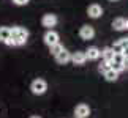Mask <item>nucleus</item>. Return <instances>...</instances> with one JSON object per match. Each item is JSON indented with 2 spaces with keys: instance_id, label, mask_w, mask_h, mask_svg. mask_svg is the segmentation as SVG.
Returning a JSON list of instances; mask_svg holds the SVG:
<instances>
[{
  "instance_id": "nucleus-3",
  "label": "nucleus",
  "mask_w": 128,
  "mask_h": 118,
  "mask_svg": "<svg viewBox=\"0 0 128 118\" xmlns=\"http://www.w3.org/2000/svg\"><path fill=\"white\" fill-rule=\"evenodd\" d=\"M43 41L46 46H54V44H58L60 43V36H58V33L56 30H48L46 33H44V36H43Z\"/></svg>"
},
{
  "instance_id": "nucleus-11",
  "label": "nucleus",
  "mask_w": 128,
  "mask_h": 118,
  "mask_svg": "<svg viewBox=\"0 0 128 118\" xmlns=\"http://www.w3.org/2000/svg\"><path fill=\"white\" fill-rule=\"evenodd\" d=\"M112 28H114L116 32H124V30H126V19H124V17H116L114 21H112Z\"/></svg>"
},
{
  "instance_id": "nucleus-2",
  "label": "nucleus",
  "mask_w": 128,
  "mask_h": 118,
  "mask_svg": "<svg viewBox=\"0 0 128 118\" xmlns=\"http://www.w3.org/2000/svg\"><path fill=\"white\" fill-rule=\"evenodd\" d=\"M30 90H32V93H33V95H36V96H41V95H44V93L48 91V82L44 80V79L38 77V79H35V80L32 82V85H30Z\"/></svg>"
},
{
  "instance_id": "nucleus-16",
  "label": "nucleus",
  "mask_w": 128,
  "mask_h": 118,
  "mask_svg": "<svg viewBox=\"0 0 128 118\" xmlns=\"http://www.w3.org/2000/svg\"><path fill=\"white\" fill-rule=\"evenodd\" d=\"M111 69H112V71H116L117 74H120V72H122V71H125L126 68H125L124 63H116V61H112V63H111Z\"/></svg>"
},
{
  "instance_id": "nucleus-4",
  "label": "nucleus",
  "mask_w": 128,
  "mask_h": 118,
  "mask_svg": "<svg viewBox=\"0 0 128 118\" xmlns=\"http://www.w3.org/2000/svg\"><path fill=\"white\" fill-rule=\"evenodd\" d=\"M57 22H58V17L56 16V14H51V13L44 14V16L41 17V25L46 27L48 30H52V27H56Z\"/></svg>"
},
{
  "instance_id": "nucleus-18",
  "label": "nucleus",
  "mask_w": 128,
  "mask_h": 118,
  "mask_svg": "<svg viewBox=\"0 0 128 118\" xmlns=\"http://www.w3.org/2000/svg\"><path fill=\"white\" fill-rule=\"evenodd\" d=\"M98 69H100V72H103L104 74L106 71H109L111 69V63H108V61H103L100 66H98Z\"/></svg>"
},
{
  "instance_id": "nucleus-21",
  "label": "nucleus",
  "mask_w": 128,
  "mask_h": 118,
  "mask_svg": "<svg viewBox=\"0 0 128 118\" xmlns=\"http://www.w3.org/2000/svg\"><path fill=\"white\" fill-rule=\"evenodd\" d=\"M126 30H128V19H126Z\"/></svg>"
},
{
  "instance_id": "nucleus-23",
  "label": "nucleus",
  "mask_w": 128,
  "mask_h": 118,
  "mask_svg": "<svg viewBox=\"0 0 128 118\" xmlns=\"http://www.w3.org/2000/svg\"><path fill=\"white\" fill-rule=\"evenodd\" d=\"M126 69H128V66H126Z\"/></svg>"
},
{
  "instance_id": "nucleus-10",
  "label": "nucleus",
  "mask_w": 128,
  "mask_h": 118,
  "mask_svg": "<svg viewBox=\"0 0 128 118\" xmlns=\"http://www.w3.org/2000/svg\"><path fill=\"white\" fill-rule=\"evenodd\" d=\"M86 57H87V60H98V58L101 57V51L98 47L92 46L86 51Z\"/></svg>"
},
{
  "instance_id": "nucleus-12",
  "label": "nucleus",
  "mask_w": 128,
  "mask_h": 118,
  "mask_svg": "<svg viewBox=\"0 0 128 118\" xmlns=\"http://www.w3.org/2000/svg\"><path fill=\"white\" fill-rule=\"evenodd\" d=\"M114 51H112V47H104L101 51V57H103V61H108V63H112L114 60Z\"/></svg>"
},
{
  "instance_id": "nucleus-19",
  "label": "nucleus",
  "mask_w": 128,
  "mask_h": 118,
  "mask_svg": "<svg viewBox=\"0 0 128 118\" xmlns=\"http://www.w3.org/2000/svg\"><path fill=\"white\" fill-rule=\"evenodd\" d=\"M30 0H13L14 5H18V6H24V5H27Z\"/></svg>"
},
{
  "instance_id": "nucleus-7",
  "label": "nucleus",
  "mask_w": 128,
  "mask_h": 118,
  "mask_svg": "<svg viewBox=\"0 0 128 118\" xmlns=\"http://www.w3.org/2000/svg\"><path fill=\"white\" fill-rule=\"evenodd\" d=\"M79 36L82 39H93V36H95V28L92 25H82L79 28Z\"/></svg>"
},
{
  "instance_id": "nucleus-20",
  "label": "nucleus",
  "mask_w": 128,
  "mask_h": 118,
  "mask_svg": "<svg viewBox=\"0 0 128 118\" xmlns=\"http://www.w3.org/2000/svg\"><path fill=\"white\" fill-rule=\"evenodd\" d=\"M30 118H41V117H38V115H33V117H30Z\"/></svg>"
},
{
  "instance_id": "nucleus-22",
  "label": "nucleus",
  "mask_w": 128,
  "mask_h": 118,
  "mask_svg": "<svg viewBox=\"0 0 128 118\" xmlns=\"http://www.w3.org/2000/svg\"><path fill=\"white\" fill-rule=\"evenodd\" d=\"M109 2H117V0H109Z\"/></svg>"
},
{
  "instance_id": "nucleus-1",
  "label": "nucleus",
  "mask_w": 128,
  "mask_h": 118,
  "mask_svg": "<svg viewBox=\"0 0 128 118\" xmlns=\"http://www.w3.org/2000/svg\"><path fill=\"white\" fill-rule=\"evenodd\" d=\"M27 38H28V30L26 27H13L11 28V36L5 44L6 46H24L27 43Z\"/></svg>"
},
{
  "instance_id": "nucleus-8",
  "label": "nucleus",
  "mask_w": 128,
  "mask_h": 118,
  "mask_svg": "<svg viewBox=\"0 0 128 118\" xmlns=\"http://www.w3.org/2000/svg\"><path fill=\"white\" fill-rule=\"evenodd\" d=\"M54 58H56V61L58 65H66V63L71 61V52H68L66 49H63V51L58 54V55H56Z\"/></svg>"
},
{
  "instance_id": "nucleus-15",
  "label": "nucleus",
  "mask_w": 128,
  "mask_h": 118,
  "mask_svg": "<svg viewBox=\"0 0 128 118\" xmlns=\"http://www.w3.org/2000/svg\"><path fill=\"white\" fill-rule=\"evenodd\" d=\"M103 76H104V79H106L108 82H116L117 79H119V74H117L116 71H112V69L106 71V72H104V74H103Z\"/></svg>"
},
{
  "instance_id": "nucleus-17",
  "label": "nucleus",
  "mask_w": 128,
  "mask_h": 118,
  "mask_svg": "<svg viewBox=\"0 0 128 118\" xmlns=\"http://www.w3.org/2000/svg\"><path fill=\"white\" fill-rule=\"evenodd\" d=\"M63 49H65V47H63L62 44L58 43V44H54V46H51V47H49V52H51L52 55L56 57V55H58V54H60V52L63 51Z\"/></svg>"
},
{
  "instance_id": "nucleus-5",
  "label": "nucleus",
  "mask_w": 128,
  "mask_h": 118,
  "mask_svg": "<svg viewBox=\"0 0 128 118\" xmlns=\"http://www.w3.org/2000/svg\"><path fill=\"white\" fill-rule=\"evenodd\" d=\"M90 115V107L87 104H78L74 107V118H88Z\"/></svg>"
},
{
  "instance_id": "nucleus-14",
  "label": "nucleus",
  "mask_w": 128,
  "mask_h": 118,
  "mask_svg": "<svg viewBox=\"0 0 128 118\" xmlns=\"http://www.w3.org/2000/svg\"><path fill=\"white\" fill-rule=\"evenodd\" d=\"M11 36V28L10 27H0V41L6 43Z\"/></svg>"
},
{
  "instance_id": "nucleus-6",
  "label": "nucleus",
  "mask_w": 128,
  "mask_h": 118,
  "mask_svg": "<svg viewBox=\"0 0 128 118\" xmlns=\"http://www.w3.org/2000/svg\"><path fill=\"white\" fill-rule=\"evenodd\" d=\"M87 14H88V17H92V19H98V17L103 16V8L98 3H92V5H88V8H87Z\"/></svg>"
},
{
  "instance_id": "nucleus-9",
  "label": "nucleus",
  "mask_w": 128,
  "mask_h": 118,
  "mask_svg": "<svg viewBox=\"0 0 128 118\" xmlns=\"http://www.w3.org/2000/svg\"><path fill=\"white\" fill-rule=\"evenodd\" d=\"M71 61L74 63V65H84V63L87 61V57H86V52L82 51H76L74 54H71Z\"/></svg>"
},
{
  "instance_id": "nucleus-13",
  "label": "nucleus",
  "mask_w": 128,
  "mask_h": 118,
  "mask_svg": "<svg viewBox=\"0 0 128 118\" xmlns=\"http://www.w3.org/2000/svg\"><path fill=\"white\" fill-rule=\"evenodd\" d=\"M126 47V43H125V38H120L119 41H117L114 46H112V51H114V54H122L124 52V49Z\"/></svg>"
}]
</instances>
